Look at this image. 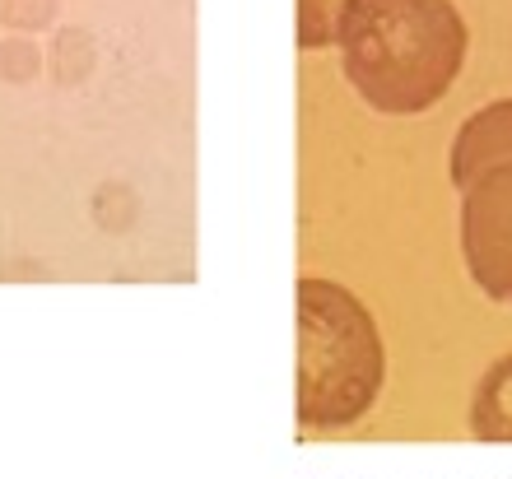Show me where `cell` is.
Wrapping results in <instances>:
<instances>
[{
  "label": "cell",
  "instance_id": "cell-9",
  "mask_svg": "<svg viewBox=\"0 0 512 479\" xmlns=\"http://www.w3.org/2000/svg\"><path fill=\"white\" fill-rule=\"evenodd\" d=\"M0 24L10 33H42L56 24V0H0Z\"/></svg>",
  "mask_w": 512,
  "mask_h": 479
},
{
  "label": "cell",
  "instance_id": "cell-2",
  "mask_svg": "<svg viewBox=\"0 0 512 479\" xmlns=\"http://www.w3.org/2000/svg\"><path fill=\"white\" fill-rule=\"evenodd\" d=\"M387 349L378 321L345 284H298V424L308 433L359 424L382 396Z\"/></svg>",
  "mask_w": 512,
  "mask_h": 479
},
{
  "label": "cell",
  "instance_id": "cell-8",
  "mask_svg": "<svg viewBox=\"0 0 512 479\" xmlns=\"http://www.w3.org/2000/svg\"><path fill=\"white\" fill-rule=\"evenodd\" d=\"M47 66V56L38 52V42L28 38V33H10V38H0V80L5 84H33Z\"/></svg>",
  "mask_w": 512,
  "mask_h": 479
},
{
  "label": "cell",
  "instance_id": "cell-5",
  "mask_svg": "<svg viewBox=\"0 0 512 479\" xmlns=\"http://www.w3.org/2000/svg\"><path fill=\"white\" fill-rule=\"evenodd\" d=\"M471 433L480 442H512V354L489 363L471 400Z\"/></svg>",
  "mask_w": 512,
  "mask_h": 479
},
{
  "label": "cell",
  "instance_id": "cell-3",
  "mask_svg": "<svg viewBox=\"0 0 512 479\" xmlns=\"http://www.w3.org/2000/svg\"><path fill=\"white\" fill-rule=\"evenodd\" d=\"M461 256L480 293L512 307V163L461 187Z\"/></svg>",
  "mask_w": 512,
  "mask_h": 479
},
{
  "label": "cell",
  "instance_id": "cell-1",
  "mask_svg": "<svg viewBox=\"0 0 512 479\" xmlns=\"http://www.w3.org/2000/svg\"><path fill=\"white\" fill-rule=\"evenodd\" d=\"M336 47L345 80L373 112L415 117L457 84L471 33L452 0H345Z\"/></svg>",
  "mask_w": 512,
  "mask_h": 479
},
{
  "label": "cell",
  "instance_id": "cell-7",
  "mask_svg": "<svg viewBox=\"0 0 512 479\" xmlns=\"http://www.w3.org/2000/svg\"><path fill=\"white\" fill-rule=\"evenodd\" d=\"M345 0H298V47L317 52L336 42V19Z\"/></svg>",
  "mask_w": 512,
  "mask_h": 479
},
{
  "label": "cell",
  "instance_id": "cell-10",
  "mask_svg": "<svg viewBox=\"0 0 512 479\" xmlns=\"http://www.w3.org/2000/svg\"><path fill=\"white\" fill-rule=\"evenodd\" d=\"M94 219L108 228V233H122V228H131V219H135L131 191H126V187H98L94 191Z\"/></svg>",
  "mask_w": 512,
  "mask_h": 479
},
{
  "label": "cell",
  "instance_id": "cell-4",
  "mask_svg": "<svg viewBox=\"0 0 512 479\" xmlns=\"http://www.w3.org/2000/svg\"><path fill=\"white\" fill-rule=\"evenodd\" d=\"M499 163H512V98H499V103L480 107L471 117L461 121L457 140H452V159H447V173L452 182L471 187L480 173L499 168Z\"/></svg>",
  "mask_w": 512,
  "mask_h": 479
},
{
  "label": "cell",
  "instance_id": "cell-6",
  "mask_svg": "<svg viewBox=\"0 0 512 479\" xmlns=\"http://www.w3.org/2000/svg\"><path fill=\"white\" fill-rule=\"evenodd\" d=\"M98 52H94V38L84 33V28H61L52 38V52H47V70H52V80L61 89H75V84L89 80V70H94Z\"/></svg>",
  "mask_w": 512,
  "mask_h": 479
}]
</instances>
